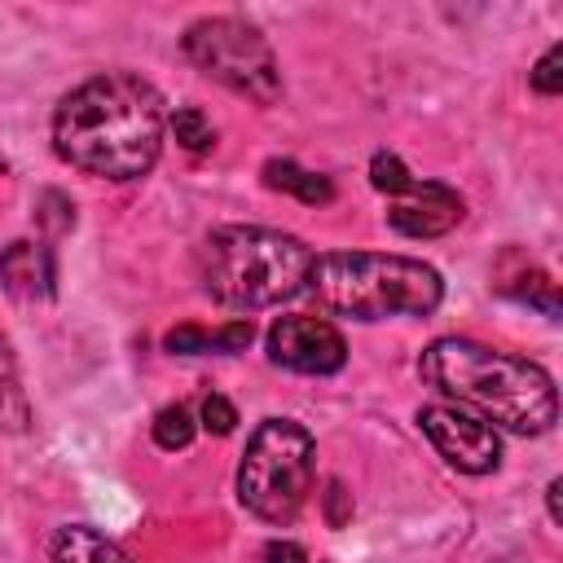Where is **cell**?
I'll use <instances>...</instances> for the list:
<instances>
[{
  "label": "cell",
  "mask_w": 563,
  "mask_h": 563,
  "mask_svg": "<svg viewBox=\"0 0 563 563\" xmlns=\"http://www.w3.org/2000/svg\"><path fill=\"white\" fill-rule=\"evenodd\" d=\"M260 559H264V563H308L303 545H299V541H286V537H273V541L260 550Z\"/></svg>",
  "instance_id": "603a6c76"
},
{
  "label": "cell",
  "mask_w": 563,
  "mask_h": 563,
  "mask_svg": "<svg viewBox=\"0 0 563 563\" xmlns=\"http://www.w3.org/2000/svg\"><path fill=\"white\" fill-rule=\"evenodd\" d=\"M163 97L132 70H101L53 110V150L84 176L141 180L163 150Z\"/></svg>",
  "instance_id": "6da1fadb"
},
{
  "label": "cell",
  "mask_w": 563,
  "mask_h": 563,
  "mask_svg": "<svg viewBox=\"0 0 563 563\" xmlns=\"http://www.w3.org/2000/svg\"><path fill=\"white\" fill-rule=\"evenodd\" d=\"M198 435V418L189 405H163L154 413V444L176 453V449H189V440Z\"/></svg>",
  "instance_id": "9a60e30c"
},
{
  "label": "cell",
  "mask_w": 563,
  "mask_h": 563,
  "mask_svg": "<svg viewBox=\"0 0 563 563\" xmlns=\"http://www.w3.org/2000/svg\"><path fill=\"white\" fill-rule=\"evenodd\" d=\"M198 427H202V431H211V435H229V431L238 427V409H233V400H229V396H220V391L202 396Z\"/></svg>",
  "instance_id": "44dd1931"
},
{
  "label": "cell",
  "mask_w": 563,
  "mask_h": 563,
  "mask_svg": "<svg viewBox=\"0 0 563 563\" xmlns=\"http://www.w3.org/2000/svg\"><path fill=\"white\" fill-rule=\"evenodd\" d=\"M0 286L18 303H48L57 295V255L48 242L18 238L0 251Z\"/></svg>",
  "instance_id": "30bf717a"
},
{
  "label": "cell",
  "mask_w": 563,
  "mask_h": 563,
  "mask_svg": "<svg viewBox=\"0 0 563 563\" xmlns=\"http://www.w3.org/2000/svg\"><path fill=\"white\" fill-rule=\"evenodd\" d=\"M418 378L457 409H471L488 427H506L515 435H545L559 422L554 378L537 361L475 339H431L418 356Z\"/></svg>",
  "instance_id": "7a4b0ae2"
},
{
  "label": "cell",
  "mask_w": 563,
  "mask_h": 563,
  "mask_svg": "<svg viewBox=\"0 0 563 563\" xmlns=\"http://www.w3.org/2000/svg\"><path fill=\"white\" fill-rule=\"evenodd\" d=\"M264 352L273 365L295 374H339L347 365V339L325 317H277L264 334Z\"/></svg>",
  "instance_id": "ba28073f"
},
{
  "label": "cell",
  "mask_w": 563,
  "mask_h": 563,
  "mask_svg": "<svg viewBox=\"0 0 563 563\" xmlns=\"http://www.w3.org/2000/svg\"><path fill=\"white\" fill-rule=\"evenodd\" d=\"M180 48L207 79L224 84L229 92L255 106H273L282 97V66L268 35L238 13H211L189 22Z\"/></svg>",
  "instance_id": "8992f818"
},
{
  "label": "cell",
  "mask_w": 563,
  "mask_h": 563,
  "mask_svg": "<svg viewBox=\"0 0 563 563\" xmlns=\"http://www.w3.org/2000/svg\"><path fill=\"white\" fill-rule=\"evenodd\" d=\"M321 506H325V523H330V528H343V523L352 519V493H347L339 479H330V484H325Z\"/></svg>",
  "instance_id": "7402d4cb"
},
{
  "label": "cell",
  "mask_w": 563,
  "mask_h": 563,
  "mask_svg": "<svg viewBox=\"0 0 563 563\" xmlns=\"http://www.w3.org/2000/svg\"><path fill=\"white\" fill-rule=\"evenodd\" d=\"M0 431L4 435H26L31 431V400L22 391V369L13 356V343L0 330Z\"/></svg>",
  "instance_id": "5bb4252c"
},
{
  "label": "cell",
  "mask_w": 563,
  "mask_h": 563,
  "mask_svg": "<svg viewBox=\"0 0 563 563\" xmlns=\"http://www.w3.org/2000/svg\"><path fill=\"white\" fill-rule=\"evenodd\" d=\"M303 290L325 312L352 317V321L431 317L444 299V282L431 264H422L413 255H378V251L317 255Z\"/></svg>",
  "instance_id": "277c9868"
},
{
  "label": "cell",
  "mask_w": 563,
  "mask_h": 563,
  "mask_svg": "<svg viewBox=\"0 0 563 563\" xmlns=\"http://www.w3.org/2000/svg\"><path fill=\"white\" fill-rule=\"evenodd\" d=\"M53 563H128V550L92 523H62L48 541Z\"/></svg>",
  "instance_id": "7c38bea8"
},
{
  "label": "cell",
  "mask_w": 563,
  "mask_h": 563,
  "mask_svg": "<svg viewBox=\"0 0 563 563\" xmlns=\"http://www.w3.org/2000/svg\"><path fill=\"white\" fill-rule=\"evenodd\" d=\"M493 286L528 308H541L545 317H559V282L537 264L528 260L523 251H506L493 268Z\"/></svg>",
  "instance_id": "8fae6325"
},
{
  "label": "cell",
  "mask_w": 563,
  "mask_h": 563,
  "mask_svg": "<svg viewBox=\"0 0 563 563\" xmlns=\"http://www.w3.org/2000/svg\"><path fill=\"white\" fill-rule=\"evenodd\" d=\"M260 176H264L268 189H282V194H290V198H299V202H308V207H325V202H334V185H330V176L308 172V167H299L295 158H268V163L260 167Z\"/></svg>",
  "instance_id": "4fadbf2b"
},
{
  "label": "cell",
  "mask_w": 563,
  "mask_h": 563,
  "mask_svg": "<svg viewBox=\"0 0 563 563\" xmlns=\"http://www.w3.org/2000/svg\"><path fill=\"white\" fill-rule=\"evenodd\" d=\"M528 84H532V92H541V97H559V92H563V44H550V48L541 53V62L532 66Z\"/></svg>",
  "instance_id": "ffe728a7"
},
{
  "label": "cell",
  "mask_w": 563,
  "mask_h": 563,
  "mask_svg": "<svg viewBox=\"0 0 563 563\" xmlns=\"http://www.w3.org/2000/svg\"><path fill=\"white\" fill-rule=\"evenodd\" d=\"M466 216V202L457 189L440 185V180H413L400 198H391L387 207V224L405 238H444L449 229H457Z\"/></svg>",
  "instance_id": "9c48e42d"
},
{
  "label": "cell",
  "mask_w": 563,
  "mask_h": 563,
  "mask_svg": "<svg viewBox=\"0 0 563 563\" xmlns=\"http://www.w3.org/2000/svg\"><path fill=\"white\" fill-rule=\"evenodd\" d=\"M418 176L400 163V154H391V150H378L374 158H369V185L378 189V194H387V198H400L409 185H413Z\"/></svg>",
  "instance_id": "2e32d148"
},
{
  "label": "cell",
  "mask_w": 563,
  "mask_h": 563,
  "mask_svg": "<svg viewBox=\"0 0 563 563\" xmlns=\"http://www.w3.org/2000/svg\"><path fill=\"white\" fill-rule=\"evenodd\" d=\"M317 251L282 229L264 224H220L198 246L202 290L238 312L277 308L308 286Z\"/></svg>",
  "instance_id": "3957f363"
},
{
  "label": "cell",
  "mask_w": 563,
  "mask_h": 563,
  "mask_svg": "<svg viewBox=\"0 0 563 563\" xmlns=\"http://www.w3.org/2000/svg\"><path fill=\"white\" fill-rule=\"evenodd\" d=\"M35 224L48 233V238H62L75 229V202L62 194V189H44L35 198Z\"/></svg>",
  "instance_id": "ac0fdd59"
},
{
  "label": "cell",
  "mask_w": 563,
  "mask_h": 563,
  "mask_svg": "<svg viewBox=\"0 0 563 563\" xmlns=\"http://www.w3.org/2000/svg\"><path fill=\"white\" fill-rule=\"evenodd\" d=\"M172 136H176L189 154H202V150L216 145V132H211V123H207V114H202L198 106H180V110L172 114Z\"/></svg>",
  "instance_id": "e0dca14e"
},
{
  "label": "cell",
  "mask_w": 563,
  "mask_h": 563,
  "mask_svg": "<svg viewBox=\"0 0 563 563\" xmlns=\"http://www.w3.org/2000/svg\"><path fill=\"white\" fill-rule=\"evenodd\" d=\"M0 172H4V158H0Z\"/></svg>",
  "instance_id": "d4e9b609"
},
{
  "label": "cell",
  "mask_w": 563,
  "mask_h": 563,
  "mask_svg": "<svg viewBox=\"0 0 563 563\" xmlns=\"http://www.w3.org/2000/svg\"><path fill=\"white\" fill-rule=\"evenodd\" d=\"M317 479V440L295 418H264L238 462V501L264 523H290Z\"/></svg>",
  "instance_id": "5b68a950"
},
{
  "label": "cell",
  "mask_w": 563,
  "mask_h": 563,
  "mask_svg": "<svg viewBox=\"0 0 563 563\" xmlns=\"http://www.w3.org/2000/svg\"><path fill=\"white\" fill-rule=\"evenodd\" d=\"M163 347L176 352V356H202V352H216V330L185 321V325H172L163 334Z\"/></svg>",
  "instance_id": "d6986e66"
},
{
  "label": "cell",
  "mask_w": 563,
  "mask_h": 563,
  "mask_svg": "<svg viewBox=\"0 0 563 563\" xmlns=\"http://www.w3.org/2000/svg\"><path fill=\"white\" fill-rule=\"evenodd\" d=\"M559 493H563V479H550V484H545V506H550V523H563V510H559Z\"/></svg>",
  "instance_id": "cb8c5ba5"
},
{
  "label": "cell",
  "mask_w": 563,
  "mask_h": 563,
  "mask_svg": "<svg viewBox=\"0 0 563 563\" xmlns=\"http://www.w3.org/2000/svg\"><path fill=\"white\" fill-rule=\"evenodd\" d=\"M422 435L435 444V453L462 471V475H488L501 462V435L488 427L479 413L457 409V405H422L418 409Z\"/></svg>",
  "instance_id": "52a82bcc"
}]
</instances>
